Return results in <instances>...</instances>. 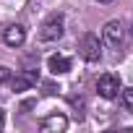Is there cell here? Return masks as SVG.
<instances>
[{
  "mask_svg": "<svg viewBox=\"0 0 133 133\" xmlns=\"http://www.w3.org/2000/svg\"><path fill=\"white\" fill-rule=\"evenodd\" d=\"M102 42L112 50H120L125 44V26L120 21H107L104 29H102Z\"/></svg>",
  "mask_w": 133,
  "mask_h": 133,
  "instance_id": "obj_1",
  "label": "cell"
},
{
  "mask_svg": "<svg viewBox=\"0 0 133 133\" xmlns=\"http://www.w3.org/2000/svg\"><path fill=\"white\" fill-rule=\"evenodd\" d=\"M63 26H65V18H63L60 13H52V16L42 24L39 39H42V42H57V39L63 37Z\"/></svg>",
  "mask_w": 133,
  "mask_h": 133,
  "instance_id": "obj_2",
  "label": "cell"
},
{
  "mask_svg": "<svg viewBox=\"0 0 133 133\" xmlns=\"http://www.w3.org/2000/svg\"><path fill=\"white\" fill-rule=\"evenodd\" d=\"M78 52H81V57L86 60V63H97L99 57H102V42H99V37L97 34H84L81 37V44H78Z\"/></svg>",
  "mask_w": 133,
  "mask_h": 133,
  "instance_id": "obj_3",
  "label": "cell"
},
{
  "mask_svg": "<svg viewBox=\"0 0 133 133\" xmlns=\"http://www.w3.org/2000/svg\"><path fill=\"white\" fill-rule=\"evenodd\" d=\"M97 91H99L102 99H115V97L120 94V78H117L115 73H104V76H99V81H97Z\"/></svg>",
  "mask_w": 133,
  "mask_h": 133,
  "instance_id": "obj_4",
  "label": "cell"
},
{
  "mask_svg": "<svg viewBox=\"0 0 133 133\" xmlns=\"http://www.w3.org/2000/svg\"><path fill=\"white\" fill-rule=\"evenodd\" d=\"M65 128H68V117L63 112H52V115L39 120V130L42 133H63Z\"/></svg>",
  "mask_w": 133,
  "mask_h": 133,
  "instance_id": "obj_5",
  "label": "cell"
},
{
  "mask_svg": "<svg viewBox=\"0 0 133 133\" xmlns=\"http://www.w3.org/2000/svg\"><path fill=\"white\" fill-rule=\"evenodd\" d=\"M3 39H5V44L8 47H21L24 42H26V29L24 26H8L5 29V34H3Z\"/></svg>",
  "mask_w": 133,
  "mask_h": 133,
  "instance_id": "obj_6",
  "label": "cell"
},
{
  "mask_svg": "<svg viewBox=\"0 0 133 133\" xmlns=\"http://www.w3.org/2000/svg\"><path fill=\"white\" fill-rule=\"evenodd\" d=\"M37 78H39V76H37L34 71H26L24 76H16V78L11 76V89H13V91H29V89L37 84Z\"/></svg>",
  "mask_w": 133,
  "mask_h": 133,
  "instance_id": "obj_7",
  "label": "cell"
},
{
  "mask_svg": "<svg viewBox=\"0 0 133 133\" xmlns=\"http://www.w3.org/2000/svg\"><path fill=\"white\" fill-rule=\"evenodd\" d=\"M47 68H50V73H55V76L68 73V71H71V60L65 57V55H50V57H47Z\"/></svg>",
  "mask_w": 133,
  "mask_h": 133,
  "instance_id": "obj_8",
  "label": "cell"
},
{
  "mask_svg": "<svg viewBox=\"0 0 133 133\" xmlns=\"http://www.w3.org/2000/svg\"><path fill=\"white\" fill-rule=\"evenodd\" d=\"M120 104L125 107V112H130V115H133V86L123 89V94H120Z\"/></svg>",
  "mask_w": 133,
  "mask_h": 133,
  "instance_id": "obj_9",
  "label": "cell"
},
{
  "mask_svg": "<svg viewBox=\"0 0 133 133\" xmlns=\"http://www.w3.org/2000/svg\"><path fill=\"white\" fill-rule=\"evenodd\" d=\"M71 104H73V107L78 110V112H76V117L81 120V117H84V107H86V102H84V97H71Z\"/></svg>",
  "mask_w": 133,
  "mask_h": 133,
  "instance_id": "obj_10",
  "label": "cell"
},
{
  "mask_svg": "<svg viewBox=\"0 0 133 133\" xmlns=\"http://www.w3.org/2000/svg\"><path fill=\"white\" fill-rule=\"evenodd\" d=\"M11 81V68H5V65H0V86Z\"/></svg>",
  "mask_w": 133,
  "mask_h": 133,
  "instance_id": "obj_11",
  "label": "cell"
},
{
  "mask_svg": "<svg viewBox=\"0 0 133 133\" xmlns=\"http://www.w3.org/2000/svg\"><path fill=\"white\" fill-rule=\"evenodd\" d=\"M97 3H112V0H97Z\"/></svg>",
  "mask_w": 133,
  "mask_h": 133,
  "instance_id": "obj_12",
  "label": "cell"
},
{
  "mask_svg": "<svg viewBox=\"0 0 133 133\" xmlns=\"http://www.w3.org/2000/svg\"><path fill=\"white\" fill-rule=\"evenodd\" d=\"M0 128H3V115H0Z\"/></svg>",
  "mask_w": 133,
  "mask_h": 133,
  "instance_id": "obj_13",
  "label": "cell"
}]
</instances>
